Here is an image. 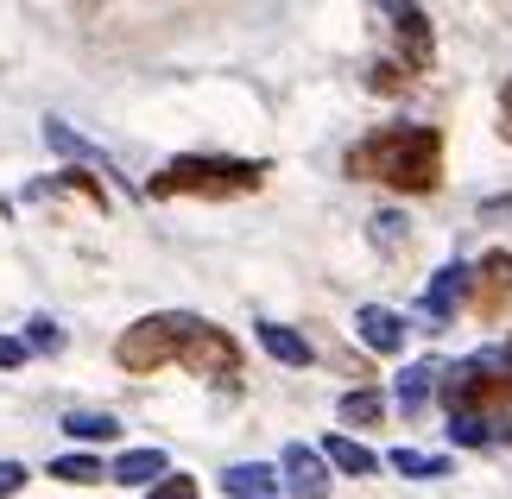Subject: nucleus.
I'll list each match as a JSON object with an SVG mask.
<instances>
[{"instance_id":"nucleus-19","label":"nucleus","mask_w":512,"mask_h":499,"mask_svg":"<svg viewBox=\"0 0 512 499\" xmlns=\"http://www.w3.org/2000/svg\"><path fill=\"white\" fill-rule=\"evenodd\" d=\"M51 481L89 487V481H102V462H95V455H57V462H51Z\"/></svg>"},{"instance_id":"nucleus-22","label":"nucleus","mask_w":512,"mask_h":499,"mask_svg":"<svg viewBox=\"0 0 512 499\" xmlns=\"http://www.w3.org/2000/svg\"><path fill=\"white\" fill-rule=\"evenodd\" d=\"M26 481H32V474L19 468V462H0V499H13V493L26 487Z\"/></svg>"},{"instance_id":"nucleus-18","label":"nucleus","mask_w":512,"mask_h":499,"mask_svg":"<svg viewBox=\"0 0 512 499\" xmlns=\"http://www.w3.org/2000/svg\"><path fill=\"white\" fill-rule=\"evenodd\" d=\"M64 430L76 436V443H108V436L121 430V424H114L108 411H70V417H64Z\"/></svg>"},{"instance_id":"nucleus-14","label":"nucleus","mask_w":512,"mask_h":499,"mask_svg":"<svg viewBox=\"0 0 512 499\" xmlns=\"http://www.w3.org/2000/svg\"><path fill=\"white\" fill-rule=\"evenodd\" d=\"M449 436H456V443L462 449H481V443H494V417H481L475 405H468V411H449Z\"/></svg>"},{"instance_id":"nucleus-13","label":"nucleus","mask_w":512,"mask_h":499,"mask_svg":"<svg viewBox=\"0 0 512 499\" xmlns=\"http://www.w3.org/2000/svg\"><path fill=\"white\" fill-rule=\"evenodd\" d=\"M45 139H51V146H57V152H64V158H76V165H95V171H114V165H108V152H95V146H89V139H76V133H70L64 121H45Z\"/></svg>"},{"instance_id":"nucleus-16","label":"nucleus","mask_w":512,"mask_h":499,"mask_svg":"<svg viewBox=\"0 0 512 499\" xmlns=\"http://www.w3.org/2000/svg\"><path fill=\"white\" fill-rule=\"evenodd\" d=\"M336 411H342V424H354V430H367V424H380V417H386V398L361 386V392H348V398H342Z\"/></svg>"},{"instance_id":"nucleus-8","label":"nucleus","mask_w":512,"mask_h":499,"mask_svg":"<svg viewBox=\"0 0 512 499\" xmlns=\"http://www.w3.org/2000/svg\"><path fill=\"white\" fill-rule=\"evenodd\" d=\"M354 329H361V342L373 348V354H399L405 348V323L392 310H380V304H367L361 316H354Z\"/></svg>"},{"instance_id":"nucleus-7","label":"nucleus","mask_w":512,"mask_h":499,"mask_svg":"<svg viewBox=\"0 0 512 499\" xmlns=\"http://www.w3.org/2000/svg\"><path fill=\"white\" fill-rule=\"evenodd\" d=\"M468 291H475V310L481 316H500L506 297H512V253H487L481 259V278L468 272Z\"/></svg>"},{"instance_id":"nucleus-4","label":"nucleus","mask_w":512,"mask_h":499,"mask_svg":"<svg viewBox=\"0 0 512 499\" xmlns=\"http://www.w3.org/2000/svg\"><path fill=\"white\" fill-rule=\"evenodd\" d=\"M177 361H184L190 373H203V379H234V373H241V348H234L215 323H203V316H196V329L184 335Z\"/></svg>"},{"instance_id":"nucleus-5","label":"nucleus","mask_w":512,"mask_h":499,"mask_svg":"<svg viewBox=\"0 0 512 499\" xmlns=\"http://www.w3.org/2000/svg\"><path fill=\"white\" fill-rule=\"evenodd\" d=\"M279 468H285L279 481L291 487V499H329V455H317V449H304V443H291Z\"/></svg>"},{"instance_id":"nucleus-20","label":"nucleus","mask_w":512,"mask_h":499,"mask_svg":"<svg viewBox=\"0 0 512 499\" xmlns=\"http://www.w3.org/2000/svg\"><path fill=\"white\" fill-rule=\"evenodd\" d=\"M26 348H38V354H57V348H64V329H57L51 316H32V323H26Z\"/></svg>"},{"instance_id":"nucleus-24","label":"nucleus","mask_w":512,"mask_h":499,"mask_svg":"<svg viewBox=\"0 0 512 499\" xmlns=\"http://www.w3.org/2000/svg\"><path fill=\"white\" fill-rule=\"evenodd\" d=\"M399 222H405V215H373V241H399Z\"/></svg>"},{"instance_id":"nucleus-17","label":"nucleus","mask_w":512,"mask_h":499,"mask_svg":"<svg viewBox=\"0 0 512 499\" xmlns=\"http://www.w3.org/2000/svg\"><path fill=\"white\" fill-rule=\"evenodd\" d=\"M392 468H399L405 481H443L449 474L443 455H418V449H392Z\"/></svg>"},{"instance_id":"nucleus-21","label":"nucleus","mask_w":512,"mask_h":499,"mask_svg":"<svg viewBox=\"0 0 512 499\" xmlns=\"http://www.w3.org/2000/svg\"><path fill=\"white\" fill-rule=\"evenodd\" d=\"M146 499H196V481H190V474H159V481H152V493Z\"/></svg>"},{"instance_id":"nucleus-15","label":"nucleus","mask_w":512,"mask_h":499,"mask_svg":"<svg viewBox=\"0 0 512 499\" xmlns=\"http://www.w3.org/2000/svg\"><path fill=\"white\" fill-rule=\"evenodd\" d=\"M323 455H329V468H342V474H373V468H380L361 443H354V436H329Z\"/></svg>"},{"instance_id":"nucleus-25","label":"nucleus","mask_w":512,"mask_h":499,"mask_svg":"<svg viewBox=\"0 0 512 499\" xmlns=\"http://www.w3.org/2000/svg\"><path fill=\"white\" fill-rule=\"evenodd\" d=\"M500 133L512 139V83H506V95H500Z\"/></svg>"},{"instance_id":"nucleus-9","label":"nucleus","mask_w":512,"mask_h":499,"mask_svg":"<svg viewBox=\"0 0 512 499\" xmlns=\"http://www.w3.org/2000/svg\"><path fill=\"white\" fill-rule=\"evenodd\" d=\"M222 493L228 499H279V474L260 468V462H234L222 474Z\"/></svg>"},{"instance_id":"nucleus-3","label":"nucleus","mask_w":512,"mask_h":499,"mask_svg":"<svg viewBox=\"0 0 512 499\" xmlns=\"http://www.w3.org/2000/svg\"><path fill=\"white\" fill-rule=\"evenodd\" d=\"M196 329V316L190 310H159V316H146V323H133L121 342H114V361H121L127 373H159L177 361V348H184V335Z\"/></svg>"},{"instance_id":"nucleus-11","label":"nucleus","mask_w":512,"mask_h":499,"mask_svg":"<svg viewBox=\"0 0 512 499\" xmlns=\"http://www.w3.org/2000/svg\"><path fill=\"white\" fill-rule=\"evenodd\" d=\"M260 348L272 361H285V367H310V342L298 329H285V323H260Z\"/></svg>"},{"instance_id":"nucleus-2","label":"nucleus","mask_w":512,"mask_h":499,"mask_svg":"<svg viewBox=\"0 0 512 499\" xmlns=\"http://www.w3.org/2000/svg\"><path fill=\"white\" fill-rule=\"evenodd\" d=\"M266 165H253V158H171V165L146 184V196H159V203H171V196H247L260 190Z\"/></svg>"},{"instance_id":"nucleus-6","label":"nucleus","mask_w":512,"mask_h":499,"mask_svg":"<svg viewBox=\"0 0 512 499\" xmlns=\"http://www.w3.org/2000/svg\"><path fill=\"white\" fill-rule=\"evenodd\" d=\"M462 297H468V266H443L424 285V323L430 329H449V323H456V310H462Z\"/></svg>"},{"instance_id":"nucleus-23","label":"nucleus","mask_w":512,"mask_h":499,"mask_svg":"<svg viewBox=\"0 0 512 499\" xmlns=\"http://www.w3.org/2000/svg\"><path fill=\"white\" fill-rule=\"evenodd\" d=\"M26 342H13V335H0V367H26Z\"/></svg>"},{"instance_id":"nucleus-10","label":"nucleus","mask_w":512,"mask_h":499,"mask_svg":"<svg viewBox=\"0 0 512 499\" xmlns=\"http://www.w3.org/2000/svg\"><path fill=\"white\" fill-rule=\"evenodd\" d=\"M443 386V361H411L405 373H399V405L418 417L424 405H430V392Z\"/></svg>"},{"instance_id":"nucleus-12","label":"nucleus","mask_w":512,"mask_h":499,"mask_svg":"<svg viewBox=\"0 0 512 499\" xmlns=\"http://www.w3.org/2000/svg\"><path fill=\"white\" fill-rule=\"evenodd\" d=\"M108 474H114L121 487H152V481L165 474V455H159V449H127V455H121V462H114Z\"/></svg>"},{"instance_id":"nucleus-1","label":"nucleus","mask_w":512,"mask_h":499,"mask_svg":"<svg viewBox=\"0 0 512 499\" xmlns=\"http://www.w3.org/2000/svg\"><path fill=\"white\" fill-rule=\"evenodd\" d=\"M348 177H373V184L392 190H437L443 139L430 127H380L348 152Z\"/></svg>"}]
</instances>
